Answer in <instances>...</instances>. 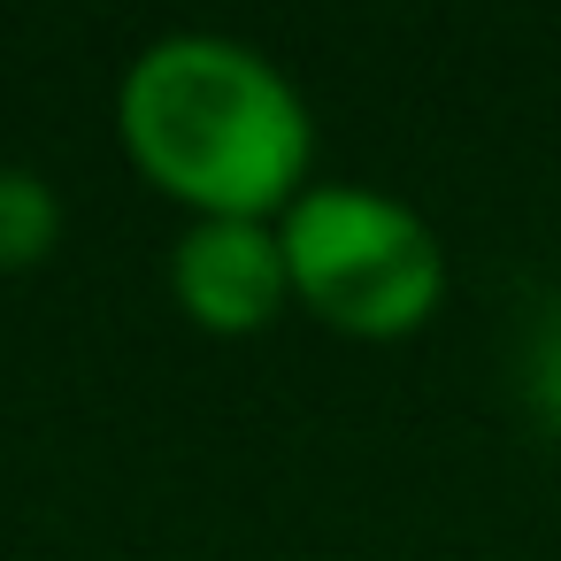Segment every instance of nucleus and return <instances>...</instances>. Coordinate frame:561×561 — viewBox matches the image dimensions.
<instances>
[{"label":"nucleus","instance_id":"3","mask_svg":"<svg viewBox=\"0 0 561 561\" xmlns=\"http://www.w3.org/2000/svg\"><path fill=\"white\" fill-rule=\"evenodd\" d=\"M170 293L216 339L270 331L285 316V300H293L285 239L270 224H247V216H201L170 254Z\"/></svg>","mask_w":561,"mask_h":561},{"label":"nucleus","instance_id":"2","mask_svg":"<svg viewBox=\"0 0 561 561\" xmlns=\"http://www.w3.org/2000/svg\"><path fill=\"white\" fill-rule=\"evenodd\" d=\"M293 300L346 331V339H408L446 300V247L438 231L377 185H308L285 224Z\"/></svg>","mask_w":561,"mask_h":561},{"label":"nucleus","instance_id":"1","mask_svg":"<svg viewBox=\"0 0 561 561\" xmlns=\"http://www.w3.org/2000/svg\"><path fill=\"white\" fill-rule=\"evenodd\" d=\"M124 154L154 193L201 216L270 224L300 201L316 162V124L293 78L224 32H170L139 47L116 85Z\"/></svg>","mask_w":561,"mask_h":561},{"label":"nucleus","instance_id":"5","mask_svg":"<svg viewBox=\"0 0 561 561\" xmlns=\"http://www.w3.org/2000/svg\"><path fill=\"white\" fill-rule=\"evenodd\" d=\"M523 400H530V415L561 438V300L530 323V346H523Z\"/></svg>","mask_w":561,"mask_h":561},{"label":"nucleus","instance_id":"4","mask_svg":"<svg viewBox=\"0 0 561 561\" xmlns=\"http://www.w3.org/2000/svg\"><path fill=\"white\" fill-rule=\"evenodd\" d=\"M62 239V201L39 170H0V270H32Z\"/></svg>","mask_w":561,"mask_h":561}]
</instances>
